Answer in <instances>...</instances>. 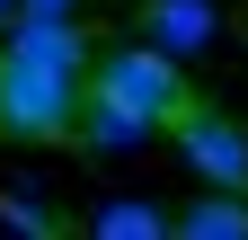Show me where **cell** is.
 I'll return each mask as SVG.
<instances>
[{
  "label": "cell",
  "instance_id": "obj_4",
  "mask_svg": "<svg viewBox=\"0 0 248 240\" xmlns=\"http://www.w3.org/2000/svg\"><path fill=\"white\" fill-rule=\"evenodd\" d=\"M142 27H151V45H169V53H195V45H213V0H151L142 9Z\"/></svg>",
  "mask_w": 248,
  "mask_h": 240
},
{
  "label": "cell",
  "instance_id": "obj_9",
  "mask_svg": "<svg viewBox=\"0 0 248 240\" xmlns=\"http://www.w3.org/2000/svg\"><path fill=\"white\" fill-rule=\"evenodd\" d=\"M27 9H80V0H27Z\"/></svg>",
  "mask_w": 248,
  "mask_h": 240
},
{
  "label": "cell",
  "instance_id": "obj_8",
  "mask_svg": "<svg viewBox=\"0 0 248 240\" xmlns=\"http://www.w3.org/2000/svg\"><path fill=\"white\" fill-rule=\"evenodd\" d=\"M0 223L27 231V240H45V231H53V223H45V205H27V196H0Z\"/></svg>",
  "mask_w": 248,
  "mask_h": 240
},
{
  "label": "cell",
  "instance_id": "obj_2",
  "mask_svg": "<svg viewBox=\"0 0 248 240\" xmlns=\"http://www.w3.org/2000/svg\"><path fill=\"white\" fill-rule=\"evenodd\" d=\"M80 98H89L80 71H53V63H36V53L0 45V134L9 142H62L80 125Z\"/></svg>",
  "mask_w": 248,
  "mask_h": 240
},
{
  "label": "cell",
  "instance_id": "obj_5",
  "mask_svg": "<svg viewBox=\"0 0 248 240\" xmlns=\"http://www.w3.org/2000/svg\"><path fill=\"white\" fill-rule=\"evenodd\" d=\"M177 231H186V240H248V196H239V187H204V196L177 214Z\"/></svg>",
  "mask_w": 248,
  "mask_h": 240
},
{
  "label": "cell",
  "instance_id": "obj_1",
  "mask_svg": "<svg viewBox=\"0 0 248 240\" xmlns=\"http://www.w3.org/2000/svg\"><path fill=\"white\" fill-rule=\"evenodd\" d=\"M89 98H107V107H124V116H142L151 134H169L177 116L195 107L169 45H98V53H89Z\"/></svg>",
  "mask_w": 248,
  "mask_h": 240
},
{
  "label": "cell",
  "instance_id": "obj_7",
  "mask_svg": "<svg viewBox=\"0 0 248 240\" xmlns=\"http://www.w3.org/2000/svg\"><path fill=\"white\" fill-rule=\"evenodd\" d=\"M89 231H98V240H160V231H177V223L160 214V205H142V196H133V205H107Z\"/></svg>",
  "mask_w": 248,
  "mask_h": 240
},
{
  "label": "cell",
  "instance_id": "obj_10",
  "mask_svg": "<svg viewBox=\"0 0 248 240\" xmlns=\"http://www.w3.org/2000/svg\"><path fill=\"white\" fill-rule=\"evenodd\" d=\"M18 9H27V0H0V27H9V18H18Z\"/></svg>",
  "mask_w": 248,
  "mask_h": 240
},
{
  "label": "cell",
  "instance_id": "obj_3",
  "mask_svg": "<svg viewBox=\"0 0 248 240\" xmlns=\"http://www.w3.org/2000/svg\"><path fill=\"white\" fill-rule=\"evenodd\" d=\"M169 142L186 152V169H195L204 187H239V196H248V134L231 125V116H213V107H186L177 125H169Z\"/></svg>",
  "mask_w": 248,
  "mask_h": 240
},
{
  "label": "cell",
  "instance_id": "obj_6",
  "mask_svg": "<svg viewBox=\"0 0 248 240\" xmlns=\"http://www.w3.org/2000/svg\"><path fill=\"white\" fill-rule=\"evenodd\" d=\"M89 152H142L151 142V125L142 116H124V107H107V98H80V125H71Z\"/></svg>",
  "mask_w": 248,
  "mask_h": 240
}]
</instances>
